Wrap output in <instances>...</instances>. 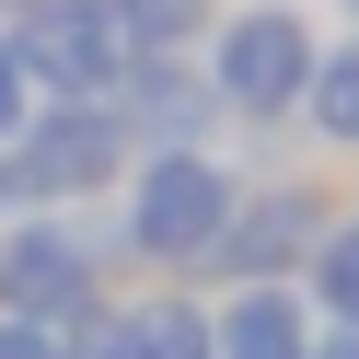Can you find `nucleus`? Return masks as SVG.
<instances>
[{
  "label": "nucleus",
  "instance_id": "nucleus-1",
  "mask_svg": "<svg viewBox=\"0 0 359 359\" xmlns=\"http://www.w3.org/2000/svg\"><path fill=\"white\" fill-rule=\"evenodd\" d=\"M232 197H243V174L220 163V151H140L128 163V186H116V266H140V278H186L197 290V266L220 255V232H232Z\"/></svg>",
  "mask_w": 359,
  "mask_h": 359
},
{
  "label": "nucleus",
  "instance_id": "nucleus-2",
  "mask_svg": "<svg viewBox=\"0 0 359 359\" xmlns=\"http://www.w3.org/2000/svg\"><path fill=\"white\" fill-rule=\"evenodd\" d=\"M313 58H325V35L302 0H232L220 35L197 47V70L220 93V128H290L313 93Z\"/></svg>",
  "mask_w": 359,
  "mask_h": 359
},
{
  "label": "nucleus",
  "instance_id": "nucleus-3",
  "mask_svg": "<svg viewBox=\"0 0 359 359\" xmlns=\"http://www.w3.org/2000/svg\"><path fill=\"white\" fill-rule=\"evenodd\" d=\"M116 302V243L81 232V209H12L0 220V313L12 325H93V313Z\"/></svg>",
  "mask_w": 359,
  "mask_h": 359
},
{
  "label": "nucleus",
  "instance_id": "nucleus-4",
  "mask_svg": "<svg viewBox=\"0 0 359 359\" xmlns=\"http://www.w3.org/2000/svg\"><path fill=\"white\" fill-rule=\"evenodd\" d=\"M128 128L116 104H35L24 140L0 151V186H12V209H93V197L128 186Z\"/></svg>",
  "mask_w": 359,
  "mask_h": 359
},
{
  "label": "nucleus",
  "instance_id": "nucleus-5",
  "mask_svg": "<svg viewBox=\"0 0 359 359\" xmlns=\"http://www.w3.org/2000/svg\"><path fill=\"white\" fill-rule=\"evenodd\" d=\"M325 232H336V197L313 186V174H243L232 232H220V255L197 266V290H255V278H290V290H302V266H313Z\"/></svg>",
  "mask_w": 359,
  "mask_h": 359
},
{
  "label": "nucleus",
  "instance_id": "nucleus-6",
  "mask_svg": "<svg viewBox=\"0 0 359 359\" xmlns=\"http://www.w3.org/2000/svg\"><path fill=\"white\" fill-rule=\"evenodd\" d=\"M12 47H24V70H35L47 104H104L128 81V35H116L104 0H24L12 12Z\"/></svg>",
  "mask_w": 359,
  "mask_h": 359
},
{
  "label": "nucleus",
  "instance_id": "nucleus-7",
  "mask_svg": "<svg viewBox=\"0 0 359 359\" xmlns=\"http://www.w3.org/2000/svg\"><path fill=\"white\" fill-rule=\"evenodd\" d=\"M104 104H116L128 151H209L220 140V93H209L197 58H128V81Z\"/></svg>",
  "mask_w": 359,
  "mask_h": 359
},
{
  "label": "nucleus",
  "instance_id": "nucleus-8",
  "mask_svg": "<svg viewBox=\"0 0 359 359\" xmlns=\"http://www.w3.org/2000/svg\"><path fill=\"white\" fill-rule=\"evenodd\" d=\"M313 302L290 278H255V290H209V359H313Z\"/></svg>",
  "mask_w": 359,
  "mask_h": 359
},
{
  "label": "nucleus",
  "instance_id": "nucleus-9",
  "mask_svg": "<svg viewBox=\"0 0 359 359\" xmlns=\"http://www.w3.org/2000/svg\"><path fill=\"white\" fill-rule=\"evenodd\" d=\"M93 325H104V348H116V359H209V290L151 278V290H116Z\"/></svg>",
  "mask_w": 359,
  "mask_h": 359
},
{
  "label": "nucleus",
  "instance_id": "nucleus-10",
  "mask_svg": "<svg viewBox=\"0 0 359 359\" xmlns=\"http://www.w3.org/2000/svg\"><path fill=\"white\" fill-rule=\"evenodd\" d=\"M128 35V58H197L220 35V0H104Z\"/></svg>",
  "mask_w": 359,
  "mask_h": 359
},
{
  "label": "nucleus",
  "instance_id": "nucleus-11",
  "mask_svg": "<svg viewBox=\"0 0 359 359\" xmlns=\"http://www.w3.org/2000/svg\"><path fill=\"white\" fill-rule=\"evenodd\" d=\"M302 128H313V151H359V35H325L313 93H302Z\"/></svg>",
  "mask_w": 359,
  "mask_h": 359
},
{
  "label": "nucleus",
  "instance_id": "nucleus-12",
  "mask_svg": "<svg viewBox=\"0 0 359 359\" xmlns=\"http://www.w3.org/2000/svg\"><path fill=\"white\" fill-rule=\"evenodd\" d=\"M302 302H313V325L359 336V209H336V232L313 243V266H302Z\"/></svg>",
  "mask_w": 359,
  "mask_h": 359
},
{
  "label": "nucleus",
  "instance_id": "nucleus-13",
  "mask_svg": "<svg viewBox=\"0 0 359 359\" xmlns=\"http://www.w3.org/2000/svg\"><path fill=\"white\" fill-rule=\"evenodd\" d=\"M35 104H47V93H35V70H24V47H12V24H0V151L24 140V116H35Z\"/></svg>",
  "mask_w": 359,
  "mask_h": 359
},
{
  "label": "nucleus",
  "instance_id": "nucleus-14",
  "mask_svg": "<svg viewBox=\"0 0 359 359\" xmlns=\"http://www.w3.org/2000/svg\"><path fill=\"white\" fill-rule=\"evenodd\" d=\"M0 359H58V336H47V325H12V313H0Z\"/></svg>",
  "mask_w": 359,
  "mask_h": 359
},
{
  "label": "nucleus",
  "instance_id": "nucleus-15",
  "mask_svg": "<svg viewBox=\"0 0 359 359\" xmlns=\"http://www.w3.org/2000/svg\"><path fill=\"white\" fill-rule=\"evenodd\" d=\"M313 359H359V336H336V325H325V336H313Z\"/></svg>",
  "mask_w": 359,
  "mask_h": 359
},
{
  "label": "nucleus",
  "instance_id": "nucleus-16",
  "mask_svg": "<svg viewBox=\"0 0 359 359\" xmlns=\"http://www.w3.org/2000/svg\"><path fill=\"white\" fill-rule=\"evenodd\" d=\"M336 12H348V35H359V0H336Z\"/></svg>",
  "mask_w": 359,
  "mask_h": 359
},
{
  "label": "nucleus",
  "instance_id": "nucleus-17",
  "mask_svg": "<svg viewBox=\"0 0 359 359\" xmlns=\"http://www.w3.org/2000/svg\"><path fill=\"white\" fill-rule=\"evenodd\" d=\"M12 12H24V0H0V24H12Z\"/></svg>",
  "mask_w": 359,
  "mask_h": 359
},
{
  "label": "nucleus",
  "instance_id": "nucleus-18",
  "mask_svg": "<svg viewBox=\"0 0 359 359\" xmlns=\"http://www.w3.org/2000/svg\"><path fill=\"white\" fill-rule=\"evenodd\" d=\"M0 220H12V186H0Z\"/></svg>",
  "mask_w": 359,
  "mask_h": 359
}]
</instances>
